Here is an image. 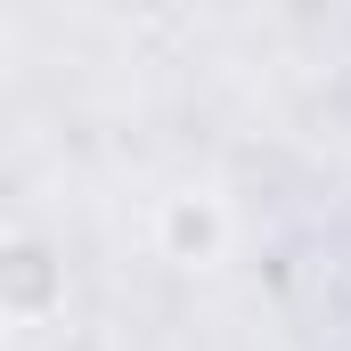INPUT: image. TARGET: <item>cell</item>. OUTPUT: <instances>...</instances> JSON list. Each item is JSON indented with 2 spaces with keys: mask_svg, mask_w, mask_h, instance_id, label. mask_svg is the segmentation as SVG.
<instances>
[{
  "mask_svg": "<svg viewBox=\"0 0 351 351\" xmlns=\"http://www.w3.org/2000/svg\"><path fill=\"white\" fill-rule=\"evenodd\" d=\"M156 254L172 269H213L229 254V204L213 188H180L156 204Z\"/></svg>",
  "mask_w": 351,
  "mask_h": 351,
  "instance_id": "6da1fadb",
  "label": "cell"
},
{
  "mask_svg": "<svg viewBox=\"0 0 351 351\" xmlns=\"http://www.w3.org/2000/svg\"><path fill=\"white\" fill-rule=\"evenodd\" d=\"M0 311H8L16 327H41V319L66 311V262H58L41 237H16V245H8V262H0Z\"/></svg>",
  "mask_w": 351,
  "mask_h": 351,
  "instance_id": "7a4b0ae2",
  "label": "cell"
}]
</instances>
